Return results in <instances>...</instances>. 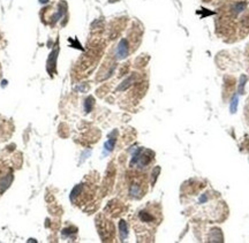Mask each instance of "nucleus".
<instances>
[{
    "instance_id": "0eeeda50",
    "label": "nucleus",
    "mask_w": 249,
    "mask_h": 243,
    "mask_svg": "<svg viewBox=\"0 0 249 243\" xmlns=\"http://www.w3.org/2000/svg\"><path fill=\"white\" fill-rule=\"evenodd\" d=\"M238 101H239L238 97H236V96L233 97L232 103H231V107H230V108H231L232 113H235V112H236V108H238Z\"/></svg>"
},
{
    "instance_id": "f03ea898",
    "label": "nucleus",
    "mask_w": 249,
    "mask_h": 243,
    "mask_svg": "<svg viewBox=\"0 0 249 243\" xmlns=\"http://www.w3.org/2000/svg\"><path fill=\"white\" fill-rule=\"evenodd\" d=\"M139 218H140V221L143 222V224H153V222L156 221V217H155L151 212L146 211V210L140 211Z\"/></svg>"
},
{
    "instance_id": "9d476101",
    "label": "nucleus",
    "mask_w": 249,
    "mask_h": 243,
    "mask_svg": "<svg viewBox=\"0 0 249 243\" xmlns=\"http://www.w3.org/2000/svg\"><path fill=\"white\" fill-rule=\"evenodd\" d=\"M157 173H159V167H156V169L153 171V180H152V182H153V183H155V181H156Z\"/></svg>"
},
{
    "instance_id": "f257e3e1",
    "label": "nucleus",
    "mask_w": 249,
    "mask_h": 243,
    "mask_svg": "<svg viewBox=\"0 0 249 243\" xmlns=\"http://www.w3.org/2000/svg\"><path fill=\"white\" fill-rule=\"evenodd\" d=\"M128 50H129V46H128V42L127 39H121L119 45L117 47V52H115V55L119 60L121 59H124V58L128 55Z\"/></svg>"
},
{
    "instance_id": "20e7f679",
    "label": "nucleus",
    "mask_w": 249,
    "mask_h": 243,
    "mask_svg": "<svg viewBox=\"0 0 249 243\" xmlns=\"http://www.w3.org/2000/svg\"><path fill=\"white\" fill-rule=\"evenodd\" d=\"M133 81H134V76H130V77H128L127 80H124V82L121 83V85L118 88V90H119V91H124V90H126L129 85H130V84H132Z\"/></svg>"
},
{
    "instance_id": "7ed1b4c3",
    "label": "nucleus",
    "mask_w": 249,
    "mask_h": 243,
    "mask_svg": "<svg viewBox=\"0 0 249 243\" xmlns=\"http://www.w3.org/2000/svg\"><path fill=\"white\" fill-rule=\"evenodd\" d=\"M119 229H120V237L122 241H124V239L128 236V228H127V224L124 220H121L119 222Z\"/></svg>"
},
{
    "instance_id": "39448f33",
    "label": "nucleus",
    "mask_w": 249,
    "mask_h": 243,
    "mask_svg": "<svg viewBox=\"0 0 249 243\" xmlns=\"http://www.w3.org/2000/svg\"><path fill=\"white\" fill-rule=\"evenodd\" d=\"M246 82H247V76L242 75L241 77H240V84H239V93H240V95H242L243 91H245Z\"/></svg>"
},
{
    "instance_id": "1a4fd4ad",
    "label": "nucleus",
    "mask_w": 249,
    "mask_h": 243,
    "mask_svg": "<svg viewBox=\"0 0 249 243\" xmlns=\"http://www.w3.org/2000/svg\"><path fill=\"white\" fill-rule=\"evenodd\" d=\"M245 8H246V3H238V4L234 6V11H235V13H241Z\"/></svg>"
},
{
    "instance_id": "6e6552de",
    "label": "nucleus",
    "mask_w": 249,
    "mask_h": 243,
    "mask_svg": "<svg viewBox=\"0 0 249 243\" xmlns=\"http://www.w3.org/2000/svg\"><path fill=\"white\" fill-rule=\"evenodd\" d=\"M114 144H115V138H110V140L105 143V149H106L107 151H112L114 147Z\"/></svg>"
},
{
    "instance_id": "423d86ee",
    "label": "nucleus",
    "mask_w": 249,
    "mask_h": 243,
    "mask_svg": "<svg viewBox=\"0 0 249 243\" xmlns=\"http://www.w3.org/2000/svg\"><path fill=\"white\" fill-rule=\"evenodd\" d=\"M93 97H89V98H87L86 103H84V110H86V112H90V111H91V108H93Z\"/></svg>"
}]
</instances>
